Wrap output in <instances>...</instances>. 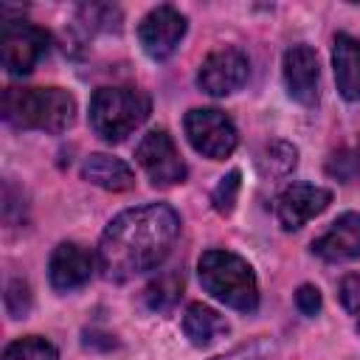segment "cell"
Returning <instances> with one entry per match:
<instances>
[{
    "mask_svg": "<svg viewBox=\"0 0 360 360\" xmlns=\"http://www.w3.org/2000/svg\"><path fill=\"white\" fill-rule=\"evenodd\" d=\"M82 177L107 191H127L135 186V172L124 160H118L112 155H101V152L90 155L82 163Z\"/></svg>",
    "mask_w": 360,
    "mask_h": 360,
    "instance_id": "cell-15",
    "label": "cell"
},
{
    "mask_svg": "<svg viewBox=\"0 0 360 360\" xmlns=\"http://www.w3.org/2000/svg\"><path fill=\"white\" fill-rule=\"evenodd\" d=\"M3 360H59V354H56L53 343H48L45 338L28 335V338L8 343L3 352Z\"/></svg>",
    "mask_w": 360,
    "mask_h": 360,
    "instance_id": "cell-17",
    "label": "cell"
},
{
    "mask_svg": "<svg viewBox=\"0 0 360 360\" xmlns=\"http://www.w3.org/2000/svg\"><path fill=\"white\" fill-rule=\"evenodd\" d=\"M48 45H51V37L31 22L11 20V22H3L0 28V62L14 76L31 73L34 65L48 53Z\"/></svg>",
    "mask_w": 360,
    "mask_h": 360,
    "instance_id": "cell-6",
    "label": "cell"
},
{
    "mask_svg": "<svg viewBox=\"0 0 360 360\" xmlns=\"http://www.w3.org/2000/svg\"><path fill=\"white\" fill-rule=\"evenodd\" d=\"M180 290H183V278L174 276V273H166V276H160L158 281H152L146 287V304L152 309H169L177 301Z\"/></svg>",
    "mask_w": 360,
    "mask_h": 360,
    "instance_id": "cell-19",
    "label": "cell"
},
{
    "mask_svg": "<svg viewBox=\"0 0 360 360\" xmlns=\"http://www.w3.org/2000/svg\"><path fill=\"white\" fill-rule=\"evenodd\" d=\"M135 158L155 186H174V183L186 180V163H183L174 141L163 129L146 132L135 146Z\"/></svg>",
    "mask_w": 360,
    "mask_h": 360,
    "instance_id": "cell-7",
    "label": "cell"
},
{
    "mask_svg": "<svg viewBox=\"0 0 360 360\" xmlns=\"http://www.w3.org/2000/svg\"><path fill=\"white\" fill-rule=\"evenodd\" d=\"M152 101L138 87H101L90 98V127L110 143L124 141L149 118Z\"/></svg>",
    "mask_w": 360,
    "mask_h": 360,
    "instance_id": "cell-4",
    "label": "cell"
},
{
    "mask_svg": "<svg viewBox=\"0 0 360 360\" xmlns=\"http://www.w3.org/2000/svg\"><path fill=\"white\" fill-rule=\"evenodd\" d=\"M315 256L326 259V262H349L360 256V214L349 211L343 217H338L326 233H321L312 242Z\"/></svg>",
    "mask_w": 360,
    "mask_h": 360,
    "instance_id": "cell-13",
    "label": "cell"
},
{
    "mask_svg": "<svg viewBox=\"0 0 360 360\" xmlns=\"http://www.w3.org/2000/svg\"><path fill=\"white\" fill-rule=\"evenodd\" d=\"M93 270H96L93 253L76 242H62L51 253V262H48V278H51L53 290H59V292L84 287L90 281Z\"/></svg>",
    "mask_w": 360,
    "mask_h": 360,
    "instance_id": "cell-11",
    "label": "cell"
},
{
    "mask_svg": "<svg viewBox=\"0 0 360 360\" xmlns=\"http://www.w3.org/2000/svg\"><path fill=\"white\" fill-rule=\"evenodd\" d=\"M318 56L309 45H292L284 53V84L287 93L304 104L312 107L318 101Z\"/></svg>",
    "mask_w": 360,
    "mask_h": 360,
    "instance_id": "cell-12",
    "label": "cell"
},
{
    "mask_svg": "<svg viewBox=\"0 0 360 360\" xmlns=\"http://www.w3.org/2000/svg\"><path fill=\"white\" fill-rule=\"evenodd\" d=\"M183 127H186V135H188L191 146L200 155L211 158V160H225L236 149V143H239L233 121L222 110H217V107L188 110Z\"/></svg>",
    "mask_w": 360,
    "mask_h": 360,
    "instance_id": "cell-5",
    "label": "cell"
},
{
    "mask_svg": "<svg viewBox=\"0 0 360 360\" xmlns=\"http://www.w3.org/2000/svg\"><path fill=\"white\" fill-rule=\"evenodd\" d=\"M183 332L194 346H211L228 332V321L205 304H188L183 315Z\"/></svg>",
    "mask_w": 360,
    "mask_h": 360,
    "instance_id": "cell-16",
    "label": "cell"
},
{
    "mask_svg": "<svg viewBox=\"0 0 360 360\" xmlns=\"http://www.w3.org/2000/svg\"><path fill=\"white\" fill-rule=\"evenodd\" d=\"M295 307H298L304 315H318V309H321V292H318V287H312V284L298 287V292H295Z\"/></svg>",
    "mask_w": 360,
    "mask_h": 360,
    "instance_id": "cell-23",
    "label": "cell"
},
{
    "mask_svg": "<svg viewBox=\"0 0 360 360\" xmlns=\"http://www.w3.org/2000/svg\"><path fill=\"white\" fill-rule=\"evenodd\" d=\"M214 360H262V357L253 354V349H236V352H231L225 357H214Z\"/></svg>",
    "mask_w": 360,
    "mask_h": 360,
    "instance_id": "cell-24",
    "label": "cell"
},
{
    "mask_svg": "<svg viewBox=\"0 0 360 360\" xmlns=\"http://www.w3.org/2000/svg\"><path fill=\"white\" fill-rule=\"evenodd\" d=\"M200 284L231 309L253 312L259 307V284L253 267L231 250H205L197 264Z\"/></svg>",
    "mask_w": 360,
    "mask_h": 360,
    "instance_id": "cell-3",
    "label": "cell"
},
{
    "mask_svg": "<svg viewBox=\"0 0 360 360\" xmlns=\"http://www.w3.org/2000/svg\"><path fill=\"white\" fill-rule=\"evenodd\" d=\"M332 202V191L309 183H292L276 200V217L284 231H298L304 222L318 217Z\"/></svg>",
    "mask_w": 360,
    "mask_h": 360,
    "instance_id": "cell-10",
    "label": "cell"
},
{
    "mask_svg": "<svg viewBox=\"0 0 360 360\" xmlns=\"http://www.w3.org/2000/svg\"><path fill=\"white\" fill-rule=\"evenodd\" d=\"M340 301H343V307L354 315V321H357V332H360V276H346L343 281H340Z\"/></svg>",
    "mask_w": 360,
    "mask_h": 360,
    "instance_id": "cell-22",
    "label": "cell"
},
{
    "mask_svg": "<svg viewBox=\"0 0 360 360\" xmlns=\"http://www.w3.org/2000/svg\"><path fill=\"white\" fill-rule=\"evenodd\" d=\"M332 65L340 96L349 101H360V39L338 34L332 45Z\"/></svg>",
    "mask_w": 360,
    "mask_h": 360,
    "instance_id": "cell-14",
    "label": "cell"
},
{
    "mask_svg": "<svg viewBox=\"0 0 360 360\" xmlns=\"http://www.w3.org/2000/svg\"><path fill=\"white\" fill-rule=\"evenodd\" d=\"M250 73V62L239 48H219L200 65L197 84L208 96H231L236 93Z\"/></svg>",
    "mask_w": 360,
    "mask_h": 360,
    "instance_id": "cell-9",
    "label": "cell"
},
{
    "mask_svg": "<svg viewBox=\"0 0 360 360\" xmlns=\"http://www.w3.org/2000/svg\"><path fill=\"white\" fill-rule=\"evenodd\" d=\"M298 163V152L292 143L287 141H273L264 152H262V169L273 177H281L287 172H292V166Z\"/></svg>",
    "mask_w": 360,
    "mask_h": 360,
    "instance_id": "cell-18",
    "label": "cell"
},
{
    "mask_svg": "<svg viewBox=\"0 0 360 360\" xmlns=\"http://www.w3.org/2000/svg\"><path fill=\"white\" fill-rule=\"evenodd\" d=\"M186 37V17L174 8V6H158L152 8L141 25H138V39H141V48L152 56V59H169L180 39Z\"/></svg>",
    "mask_w": 360,
    "mask_h": 360,
    "instance_id": "cell-8",
    "label": "cell"
},
{
    "mask_svg": "<svg viewBox=\"0 0 360 360\" xmlns=\"http://www.w3.org/2000/svg\"><path fill=\"white\" fill-rule=\"evenodd\" d=\"M326 172L340 177V180H352L354 174H360V152H340L332 155L326 163Z\"/></svg>",
    "mask_w": 360,
    "mask_h": 360,
    "instance_id": "cell-21",
    "label": "cell"
},
{
    "mask_svg": "<svg viewBox=\"0 0 360 360\" xmlns=\"http://www.w3.org/2000/svg\"><path fill=\"white\" fill-rule=\"evenodd\" d=\"M239 186H242V174H239L236 169L228 172V174L217 183V188H214V194H211V202H214V208H217L219 214H231V211H233Z\"/></svg>",
    "mask_w": 360,
    "mask_h": 360,
    "instance_id": "cell-20",
    "label": "cell"
},
{
    "mask_svg": "<svg viewBox=\"0 0 360 360\" xmlns=\"http://www.w3.org/2000/svg\"><path fill=\"white\" fill-rule=\"evenodd\" d=\"M3 118L17 129L62 132L76 118V98L62 87H6Z\"/></svg>",
    "mask_w": 360,
    "mask_h": 360,
    "instance_id": "cell-2",
    "label": "cell"
},
{
    "mask_svg": "<svg viewBox=\"0 0 360 360\" xmlns=\"http://www.w3.org/2000/svg\"><path fill=\"white\" fill-rule=\"evenodd\" d=\"M180 233V217L163 202L121 211L101 233L98 267L110 281H127L138 273L155 270Z\"/></svg>",
    "mask_w": 360,
    "mask_h": 360,
    "instance_id": "cell-1",
    "label": "cell"
}]
</instances>
